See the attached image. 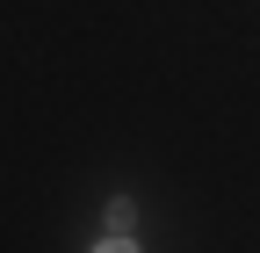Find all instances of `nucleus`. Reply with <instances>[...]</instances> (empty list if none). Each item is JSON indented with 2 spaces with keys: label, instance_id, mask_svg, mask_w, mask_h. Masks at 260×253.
Listing matches in <instances>:
<instances>
[{
  "label": "nucleus",
  "instance_id": "nucleus-1",
  "mask_svg": "<svg viewBox=\"0 0 260 253\" xmlns=\"http://www.w3.org/2000/svg\"><path fill=\"white\" fill-rule=\"evenodd\" d=\"M94 253H138V246H130V239H102V246H94Z\"/></svg>",
  "mask_w": 260,
  "mask_h": 253
}]
</instances>
